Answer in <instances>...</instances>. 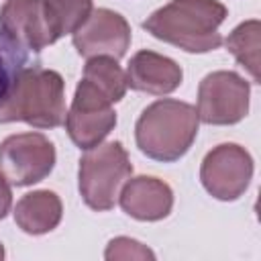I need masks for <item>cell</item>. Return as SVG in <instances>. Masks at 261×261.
Here are the masks:
<instances>
[{"label":"cell","instance_id":"cell-1","mask_svg":"<svg viewBox=\"0 0 261 261\" xmlns=\"http://www.w3.org/2000/svg\"><path fill=\"white\" fill-rule=\"evenodd\" d=\"M224 18L226 6L218 0H171L147 16L143 29L188 53H208L222 45Z\"/></svg>","mask_w":261,"mask_h":261},{"label":"cell","instance_id":"cell-2","mask_svg":"<svg viewBox=\"0 0 261 261\" xmlns=\"http://www.w3.org/2000/svg\"><path fill=\"white\" fill-rule=\"evenodd\" d=\"M198 126L200 118L196 106L163 98L149 104L139 116L135 126L137 147L149 159L171 163L190 151Z\"/></svg>","mask_w":261,"mask_h":261},{"label":"cell","instance_id":"cell-3","mask_svg":"<svg viewBox=\"0 0 261 261\" xmlns=\"http://www.w3.org/2000/svg\"><path fill=\"white\" fill-rule=\"evenodd\" d=\"M22 120L37 128H55L65 122L63 77L45 67L27 65L10 96L0 104V122Z\"/></svg>","mask_w":261,"mask_h":261},{"label":"cell","instance_id":"cell-4","mask_svg":"<svg viewBox=\"0 0 261 261\" xmlns=\"http://www.w3.org/2000/svg\"><path fill=\"white\" fill-rule=\"evenodd\" d=\"M130 173L133 165L122 143H100L88 149L86 155L80 159V194L92 210L106 212L114 208L118 194Z\"/></svg>","mask_w":261,"mask_h":261},{"label":"cell","instance_id":"cell-5","mask_svg":"<svg viewBox=\"0 0 261 261\" xmlns=\"http://www.w3.org/2000/svg\"><path fill=\"white\" fill-rule=\"evenodd\" d=\"M55 165V147L41 133L10 135L0 143V171L10 186L24 188L45 179Z\"/></svg>","mask_w":261,"mask_h":261},{"label":"cell","instance_id":"cell-6","mask_svg":"<svg viewBox=\"0 0 261 261\" xmlns=\"http://www.w3.org/2000/svg\"><path fill=\"white\" fill-rule=\"evenodd\" d=\"M116 126V112L112 102L88 80L75 88L73 102L65 112V130L69 139L84 151L100 145Z\"/></svg>","mask_w":261,"mask_h":261},{"label":"cell","instance_id":"cell-7","mask_svg":"<svg viewBox=\"0 0 261 261\" xmlns=\"http://www.w3.org/2000/svg\"><path fill=\"white\" fill-rule=\"evenodd\" d=\"M249 84L234 71H212L198 88V118L206 124H237L249 112Z\"/></svg>","mask_w":261,"mask_h":261},{"label":"cell","instance_id":"cell-8","mask_svg":"<svg viewBox=\"0 0 261 261\" xmlns=\"http://www.w3.org/2000/svg\"><path fill=\"white\" fill-rule=\"evenodd\" d=\"M253 177V159L249 151L237 143H222L206 153L200 179L204 190L222 202L239 200Z\"/></svg>","mask_w":261,"mask_h":261},{"label":"cell","instance_id":"cell-9","mask_svg":"<svg viewBox=\"0 0 261 261\" xmlns=\"http://www.w3.org/2000/svg\"><path fill=\"white\" fill-rule=\"evenodd\" d=\"M130 45V27L124 16L114 10H92L88 20L73 33L75 51L90 59L98 55L120 59Z\"/></svg>","mask_w":261,"mask_h":261},{"label":"cell","instance_id":"cell-10","mask_svg":"<svg viewBox=\"0 0 261 261\" xmlns=\"http://www.w3.org/2000/svg\"><path fill=\"white\" fill-rule=\"evenodd\" d=\"M0 31L27 51H41L57 41L47 22L43 0H6L0 10Z\"/></svg>","mask_w":261,"mask_h":261},{"label":"cell","instance_id":"cell-11","mask_svg":"<svg viewBox=\"0 0 261 261\" xmlns=\"http://www.w3.org/2000/svg\"><path fill=\"white\" fill-rule=\"evenodd\" d=\"M118 204L130 218L155 222L169 216L173 208V192L159 177L139 175L124 181L118 194Z\"/></svg>","mask_w":261,"mask_h":261},{"label":"cell","instance_id":"cell-12","mask_svg":"<svg viewBox=\"0 0 261 261\" xmlns=\"http://www.w3.org/2000/svg\"><path fill=\"white\" fill-rule=\"evenodd\" d=\"M126 86L145 94L153 96H165L179 88L184 80L181 67L155 51H139L128 61V67L124 71Z\"/></svg>","mask_w":261,"mask_h":261},{"label":"cell","instance_id":"cell-13","mask_svg":"<svg viewBox=\"0 0 261 261\" xmlns=\"http://www.w3.org/2000/svg\"><path fill=\"white\" fill-rule=\"evenodd\" d=\"M63 216L61 200L55 192L37 190L24 194L14 206V222L27 234H45L57 228Z\"/></svg>","mask_w":261,"mask_h":261},{"label":"cell","instance_id":"cell-14","mask_svg":"<svg viewBox=\"0 0 261 261\" xmlns=\"http://www.w3.org/2000/svg\"><path fill=\"white\" fill-rule=\"evenodd\" d=\"M226 49L232 57L251 73L253 82L259 84V45H261V22L257 18L241 22L228 37Z\"/></svg>","mask_w":261,"mask_h":261},{"label":"cell","instance_id":"cell-15","mask_svg":"<svg viewBox=\"0 0 261 261\" xmlns=\"http://www.w3.org/2000/svg\"><path fill=\"white\" fill-rule=\"evenodd\" d=\"M84 80L94 84L112 104L122 100L126 94V75L114 57L98 55L90 57L84 65Z\"/></svg>","mask_w":261,"mask_h":261},{"label":"cell","instance_id":"cell-16","mask_svg":"<svg viewBox=\"0 0 261 261\" xmlns=\"http://www.w3.org/2000/svg\"><path fill=\"white\" fill-rule=\"evenodd\" d=\"M45 16L55 39L73 35L92 14V0H43Z\"/></svg>","mask_w":261,"mask_h":261},{"label":"cell","instance_id":"cell-17","mask_svg":"<svg viewBox=\"0 0 261 261\" xmlns=\"http://www.w3.org/2000/svg\"><path fill=\"white\" fill-rule=\"evenodd\" d=\"M27 63H29L27 49L14 43L4 31H0V104L10 96Z\"/></svg>","mask_w":261,"mask_h":261},{"label":"cell","instance_id":"cell-18","mask_svg":"<svg viewBox=\"0 0 261 261\" xmlns=\"http://www.w3.org/2000/svg\"><path fill=\"white\" fill-rule=\"evenodd\" d=\"M104 257L106 259H155V253L147 245H143L135 239L116 237L108 243Z\"/></svg>","mask_w":261,"mask_h":261},{"label":"cell","instance_id":"cell-19","mask_svg":"<svg viewBox=\"0 0 261 261\" xmlns=\"http://www.w3.org/2000/svg\"><path fill=\"white\" fill-rule=\"evenodd\" d=\"M10 206H12V190L8 179L0 171V220L10 212Z\"/></svg>","mask_w":261,"mask_h":261},{"label":"cell","instance_id":"cell-20","mask_svg":"<svg viewBox=\"0 0 261 261\" xmlns=\"http://www.w3.org/2000/svg\"><path fill=\"white\" fill-rule=\"evenodd\" d=\"M0 259H4V247H2V243H0Z\"/></svg>","mask_w":261,"mask_h":261}]
</instances>
